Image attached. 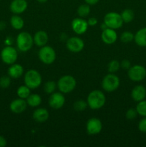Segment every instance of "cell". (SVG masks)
<instances>
[{
	"instance_id": "1",
	"label": "cell",
	"mask_w": 146,
	"mask_h": 147,
	"mask_svg": "<svg viewBox=\"0 0 146 147\" xmlns=\"http://www.w3.org/2000/svg\"><path fill=\"white\" fill-rule=\"evenodd\" d=\"M105 96L101 90H92L87 96V105L92 110H98L102 108L105 104Z\"/></svg>"
},
{
	"instance_id": "2",
	"label": "cell",
	"mask_w": 146,
	"mask_h": 147,
	"mask_svg": "<svg viewBox=\"0 0 146 147\" xmlns=\"http://www.w3.org/2000/svg\"><path fill=\"white\" fill-rule=\"evenodd\" d=\"M17 48L21 52L25 53L31 50L34 44V40L31 34L27 32H21L17 37Z\"/></svg>"
},
{
	"instance_id": "3",
	"label": "cell",
	"mask_w": 146,
	"mask_h": 147,
	"mask_svg": "<svg viewBox=\"0 0 146 147\" xmlns=\"http://www.w3.org/2000/svg\"><path fill=\"white\" fill-rule=\"evenodd\" d=\"M57 84V88L61 93H69L74 90L77 82L73 76L66 75L59 79Z\"/></svg>"
},
{
	"instance_id": "4",
	"label": "cell",
	"mask_w": 146,
	"mask_h": 147,
	"mask_svg": "<svg viewBox=\"0 0 146 147\" xmlns=\"http://www.w3.org/2000/svg\"><path fill=\"white\" fill-rule=\"evenodd\" d=\"M24 84L30 89L37 88L42 84V76L36 70H29L24 75Z\"/></svg>"
},
{
	"instance_id": "5",
	"label": "cell",
	"mask_w": 146,
	"mask_h": 147,
	"mask_svg": "<svg viewBox=\"0 0 146 147\" xmlns=\"http://www.w3.org/2000/svg\"><path fill=\"white\" fill-rule=\"evenodd\" d=\"M120 78L114 73L106 75L102 81V87L107 92H113L120 86Z\"/></svg>"
},
{
	"instance_id": "6",
	"label": "cell",
	"mask_w": 146,
	"mask_h": 147,
	"mask_svg": "<svg viewBox=\"0 0 146 147\" xmlns=\"http://www.w3.org/2000/svg\"><path fill=\"white\" fill-rule=\"evenodd\" d=\"M39 58L42 63L46 65H50L56 60L55 50L50 46L44 45L41 47L38 53Z\"/></svg>"
},
{
	"instance_id": "7",
	"label": "cell",
	"mask_w": 146,
	"mask_h": 147,
	"mask_svg": "<svg viewBox=\"0 0 146 147\" xmlns=\"http://www.w3.org/2000/svg\"><path fill=\"white\" fill-rule=\"evenodd\" d=\"M104 23L109 28L116 30L120 28L123 25L124 22L120 14L112 11L105 14L104 17Z\"/></svg>"
},
{
	"instance_id": "8",
	"label": "cell",
	"mask_w": 146,
	"mask_h": 147,
	"mask_svg": "<svg viewBox=\"0 0 146 147\" xmlns=\"http://www.w3.org/2000/svg\"><path fill=\"white\" fill-rule=\"evenodd\" d=\"M128 78L134 82H140L144 80L146 77V69L144 66L135 65L131 66L127 72Z\"/></svg>"
},
{
	"instance_id": "9",
	"label": "cell",
	"mask_w": 146,
	"mask_h": 147,
	"mask_svg": "<svg viewBox=\"0 0 146 147\" xmlns=\"http://www.w3.org/2000/svg\"><path fill=\"white\" fill-rule=\"evenodd\" d=\"M1 58L3 63L5 64H14L18 58V53L17 50L11 46H7L4 47L1 52Z\"/></svg>"
},
{
	"instance_id": "10",
	"label": "cell",
	"mask_w": 146,
	"mask_h": 147,
	"mask_svg": "<svg viewBox=\"0 0 146 147\" xmlns=\"http://www.w3.org/2000/svg\"><path fill=\"white\" fill-rule=\"evenodd\" d=\"M67 48L72 53H80L84 47V42L78 37H72L67 41Z\"/></svg>"
},
{
	"instance_id": "11",
	"label": "cell",
	"mask_w": 146,
	"mask_h": 147,
	"mask_svg": "<svg viewBox=\"0 0 146 147\" xmlns=\"http://www.w3.org/2000/svg\"><path fill=\"white\" fill-rule=\"evenodd\" d=\"M65 103V98L61 92H56L52 93L49 98V105L53 109H60L63 107Z\"/></svg>"
},
{
	"instance_id": "12",
	"label": "cell",
	"mask_w": 146,
	"mask_h": 147,
	"mask_svg": "<svg viewBox=\"0 0 146 147\" xmlns=\"http://www.w3.org/2000/svg\"><path fill=\"white\" fill-rule=\"evenodd\" d=\"M86 129L90 135H96L100 133L102 129V123L99 119L91 118L89 119L86 125Z\"/></svg>"
},
{
	"instance_id": "13",
	"label": "cell",
	"mask_w": 146,
	"mask_h": 147,
	"mask_svg": "<svg viewBox=\"0 0 146 147\" xmlns=\"http://www.w3.org/2000/svg\"><path fill=\"white\" fill-rule=\"evenodd\" d=\"M87 21L82 18H75L72 22V29L77 34H82L86 32L88 28Z\"/></svg>"
},
{
	"instance_id": "14",
	"label": "cell",
	"mask_w": 146,
	"mask_h": 147,
	"mask_svg": "<svg viewBox=\"0 0 146 147\" xmlns=\"http://www.w3.org/2000/svg\"><path fill=\"white\" fill-rule=\"evenodd\" d=\"M28 3L26 0H12L10 4V11L14 14H19L26 11Z\"/></svg>"
},
{
	"instance_id": "15",
	"label": "cell",
	"mask_w": 146,
	"mask_h": 147,
	"mask_svg": "<svg viewBox=\"0 0 146 147\" xmlns=\"http://www.w3.org/2000/svg\"><path fill=\"white\" fill-rule=\"evenodd\" d=\"M101 38L103 42L107 45L114 44L117 39V34L114 29L106 28L105 30H102L101 34Z\"/></svg>"
},
{
	"instance_id": "16",
	"label": "cell",
	"mask_w": 146,
	"mask_h": 147,
	"mask_svg": "<svg viewBox=\"0 0 146 147\" xmlns=\"http://www.w3.org/2000/svg\"><path fill=\"white\" fill-rule=\"evenodd\" d=\"M27 107V103L24 99L17 98L14 99L11 102L9 105V109L11 112L17 114L23 113Z\"/></svg>"
},
{
	"instance_id": "17",
	"label": "cell",
	"mask_w": 146,
	"mask_h": 147,
	"mask_svg": "<svg viewBox=\"0 0 146 147\" xmlns=\"http://www.w3.org/2000/svg\"><path fill=\"white\" fill-rule=\"evenodd\" d=\"M131 97L135 102H140L145 100L146 97V88L142 85L136 86L132 90Z\"/></svg>"
},
{
	"instance_id": "18",
	"label": "cell",
	"mask_w": 146,
	"mask_h": 147,
	"mask_svg": "<svg viewBox=\"0 0 146 147\" xmlns=\"http://www.w3.org/2000/svg\"><path fill=\"white\" fill-rule=\"evenodd\" d=\"M32 117L34 121L39 123H43L45 122L46 121L48 120L50 117V113L49 111L46 109L43 108H39L37 109L34 111L32 115Z\"/></svg>"
},
{
	"instance_id": "19",
	"label": "cell",
	"mask_w": 146,
	"mask_h": 147,
	"mask_svg": "<svg viewBox=\"0 0 146 147\" xmlns=\"http://www.w3.org/2000/svg\"><path fill=\"white\" fill-rule=\"evenodd\" d=\"M33 40L36 45L38 47H43L46 45L48 42V34L44 30H40L35 33Z\"/></svg>"
},
{
	"instance_id": "20",
	"label": "cell",
	"mask_w": 146,
	"mask_h": 147,
	"mask_svg": "<svg viewBox=\"0 0 146 147\" xmlns=\"http://www.w3.org/2000/svg\"><path fill=\"white\" fill-rule=\"evenodd\" d=\"M24 73V68L20 64H14L11 65L8 69V75L11 78L17 79L19 78Z\"/></svg>"
},
{
	"instance_id": "21",
	"label": "cell",
	"mask_w": 146,
	"mask_h": 147,
	"mask_svg": "<svg viewBox=\"0 0 146 147\" xmlns=\"http://www.w3.org/2000/svg\"><path fill=\"white\" fill-rule=\"evenodd\" d=\"M134 40L137 45L146 47V27L140 29L134 35Z\"/></svg>"
},
{
	"instance_id": "22",
	"label": "cell",
	"mask_w": 146,
	"mask_h": 147,
	"mask_svg": "<svg viewBox=\"0 0 146 147\" xmlns=\"http://www.w3.org/2000/svg\"><path fill=\"white\" fill-rule=\"evenodd\" d=\"M10 24L14 30H19L24 27V22L20 16L15 14V15H13L10 19Z\"/></svg>"
},
{
	"instance_id": "23",
	"label": "cell",
	"mask_w": 146,
	"mask_h": 147,
	"mask_svg": "<svg viewBox=\"0 0 146 147\" xmlns=\"http://www.w3.org/2000/svg\"><path fill=\"white\" fill-rule=\"evenodd\" d=\"M26 101H27L28 106H31V107H37L41 104L42 98L40 95L37 94V93H33V94L30 93L29 96L27 97Z\"/></svg>"
},
{
	"instance_id": "24",
	"label": "cell",
	"mask_w": 146,
	"mask_h": 147,
	"mask_svg": "<svg viewBox=\"0 0 146 147\" xmlns=\"http://www.w3.org/2000/svg\"><path fill=\"white\" fill-rule=\"evenodd\" d=\"M122 19L125 23H130L134 20L135 14L134 11L130 9H126L123 10L122 13L120 14Z\"/></svg>"
},
{
	"instance_id": "25",
	"label": "cell",
	"mask_w": 146,
	"mask_h": 147,
	"mask_svg": "<svg viewBox=\"0 0 146 147\" xmlns=\"http://www.w3.org/2000/svg\"><path fill=\"white\" fill-rule=\"evenodd\" d=\"M17 94L19 98L22 99H27L30 95V88L26 85L21 86L18 88L17 90Z\"/></svg>"
},
{
	"instance_id": "26",
	"label": "cell",
	"mask_w": 146,
	"mask_h": 147,
	"mask_svg": "<svg viewBox=\"0 0 146 147\" xmlns=\"http://www.w3.org/2000/svg\"><path fill=\"white\" fill-rule=\"evenodd\" d=\"M90 5L87 4H81L77 8V14L80 17H85L90 13Z\"/></svg>"
},
{
	"instance_id": "27",
	"label": "cell",
	"mask_w": 146,
	"mask_h": 147,
	"mask_svg": "<svg viewBox=\"0 0 146 147\" xmlns=\"http://www.w3.org/2000/svg\"><path fill=\"white\" fill-rule=\"evenodd\" d=\"M57 84L53 80H50V81L46 82L44 86V90L45 93L48 94H52L54 92L56 88H57Z\"/></svg>"
},
{
	"instance_id": "28",
	"label": "cell",
	"mask_w": 146,
	"mask_h": 147,
	"mask_svg": "<svg viewBox=\"0 0 146 147\" xmlns=\"http://www.w3.org/2000/svg\"><path fill=\"white\" fill-rule=\"evenodd\" d=\"M87 106H88V105H87V102L84 101V100H82V99L76 100L73 105V108L77 111H83L87 109Z\"/></svg>"
},
{
	"instance_id": "29",
	"label": "cell",
	"mask_w": 146,
	"mask_h": 147,
	"mask_svg": "<svg viewBox=\"0 0 146 147\" xmlns=\"http://www.w3.org/2000/svg\"><path fill=\"white\" fill-rule=\"evenodd\" d=\"M136 111L140 116L145 117L146 116V100H143L140 102H137L136 106Z\"/></svg>"
},
{
	"instance_id": "30",
	"label": "cell",
	"mask_w": 146,
	"mask_h": 147,
	"mask_svg": "<svg viewBox=\"0 0 146 147\" xmlns=\"http://www.w3.org/2000/svg\"><path fill=\"white\" fill-rule=\"evenodd\" d=\"M120 68V63L117 60H113L109 63L107 65V70L110 73H115Z\"/></svg>"
},
{
	"instance_id": "31",
	"label": "cell",
	"mask_w": 146,
	"mask_h": 147,
	"mask_svg": "<svg viewBox=\"0 0 146 147\" xmlns=\"http://www.w3.org/2000/svg\"><path fill=\"white\" fill-rule=\"evenodd\" d=\"M134 35L131 32L125 31L120 35V40L124 43H128L134 40Z\"/></svg>"
},
{
	"instance_id": "32",
	"label": "cell",
	"mask_w": 146,
	"mask_h": 147,
	"mask_svg": "<svg viewBox=\"0 0 146 147\" xmlns=\"http://www.w3.org/2000/svg\"><path fill=\"white\" fill-rule=\"evenodd\" d=\"M11 85V78L9 76H4L0 78V88H7Z\"/></svg>"
},
{
	"instance_id": "33",
	"label": "cell",
	"mask_w": 146,
	"mask_h": 147,
	"mask_svg": "<svg viewBox=\"0 0 146 147\" xmlns=\"http://www.w3.org/2000/svg\"><path fill=\"white\" fill-rule=\"evenodd\" d=\"M137 112L136 109H129L125 113V116L127 120H134L137 116Z\"/></svg>"
},
{
	"instance_id": "34",
	"label": "cell",
	"mask_w": 146,
	"mask_h": 147,
	"mask_svg": "<svg viewBox=\"0 0 146 147\" xmlns=\"http://www.w3.org/2000/svg\"><path fill=\"white\" fill-rule=\"evenodd\" d=\"M138 129L143 133H146V116L139 121Z\"/></svg>"
},
{
	"instance_id": "35",
	"label": "cell",
	"mask_w": 146,
	"mask_h": 147,
	"mask_svg": "<svg viewBox=\"0 0 146 147\" xmlns=\"http://www.w3.org/2000/svg\"><path fill=\"white\" fill-rule=\"evenodd\" d=\"M131 67V63L127 59H125L120 63V67H122L124 70H128Z\"/></svg>"
},
{
	"instance_id": "36",
	"label": "cell",
	"mask_w": 146,
	"mask_h": 147,
	"mask_svg": "<svg viewBox=\"0 0 146 147\" xmlns=\"http://www.w3.org/2000/svg\"><path fill=\"white\" fill-rule=\"evenodd\" d=\"M87 24H88L89 26L93 27V26L96 25V24H97V20L95 17H90V18H89V20H87Z\"/></svg>"
},
{
	"instance_id": "37",
	"label": "cell",
	"mask_w": 146,
	"mask_h": 147,
	"mask_svg": "<svg viewBox=\"0 0 146 147\" xmlns=\"http://www.w3.org/2000/svg\"><path fill=\"white\" fill-rule=\"evenodd\" d=\"M7 144V142L5 138L2 136H0V147H5Z\"/></svg>"
},
{
	"instance_id": "38",
	"label": "cell",
	"mask_w": 146,
	"mask_h": 147,
	"mask_svg": "<svg viewBox=\"0 0 146 147\" xmlns=\"http://www.w3.org/2000/svg\"><path fill=\"white\" fill-rule=\"evenodd\" d=\"M86 4H89V5H94L97 4L99 1V0H84Z\"/></svg>"
},
{
	"instance_id": "39",
	"label": "cell",
	"mask_w": 146,
	"mask_h": 147,
	"mask_svg": "<svg viewBox=\"0 0 146 147\" xmlns=\"http://www.w3.org/2000/svg\"><path fill=\"white\" fill-rule=\"evenodd\" d=\"M6 27V23L3 21H0V30H4Z\"/></svg>"
},
{
	"instance_id": "40",
	"label": "cell",
	"mask_w": 146,
	"mask_h": 147,
	"mask_svg": "<svg viewBox=\"0 0 146 147\" xmlns=\"http://www.w3.org/2000/svg\"><path fill=\"white\" fill-rule=\"evenodd\" d=\"M106 28H107V26L105 24H104V23H103L102 24H101V29L102 30H105Z\"/></svg>"
},
{
	"instance_id": "41",
	"label": "cell",
	"mask_w": 146,
	"mask_h": 147,
	"mask_svg": "<svg viewBox=\"0 0 146 147\" xmlns=\"http://www.w3.org/2000/svg\"><path fill=\"white\" fill-rule=\"evenodd\" d=\"M37 1L40 3H45V2H47L48 0H37Z\"/></svg>"
}]
</instances>
